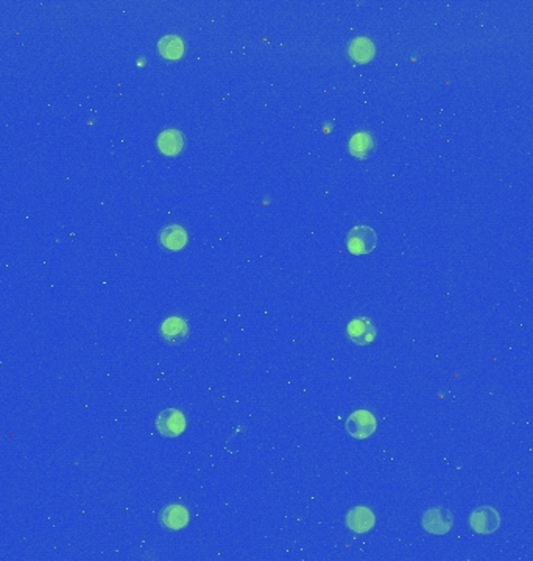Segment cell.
Instances as JSON below:
<instances>
[{
  "instance_id": "6da1fadb",
  "label": "cell",
  "mask_w": 533,
  "mask_h": 561,
  "mask_svg": "<svg viewBox=\"0 0 533 561\" xmlns=\"http://www.w3.org/2000/svg\"><path fill=\"white\" fill-rule=\"evenodd\" d=\"M376 243H378V236L374 233V229L365 225H359L356 228H352L347 239L348 251L354 256L371 253V251L376 248Z\"/></svg>"
},
{
  "instance_id": "7a4b0ae2",
  "label": "cell",
  "mask_w": 533,
  "mask_h": 561,
  "mask_svg": "<svg viewBox=\"0 0 533 561\" xmlns=\"http://www.w3.org/2000/svg\"><path fill=\"white\" fill-rule=\"evenodd\" d=\"M454 524V516L448 508L434 507L423 515V527L432 535L448 534Z\"/></svg>"
},
{
  "instance_id": "3957f363",
  "label": "cell",
  "mask_w": 533,
  "mask_h": 561,
  "mask_svg": "<svg viewBox=\"0 0 533 561\" xmlns=\"http://www.w3.org/2000/svg\"><path fill=\"white\" fill-rule=\"evenodd\" d=\"M156 429L162 437L175 438L181 435L186 429V418L183 412L176 408H165L156 416Z\"/></svg>"
},
{
  "instance_id": "277c9868",
  "label": "cell",
  "mask_w": 533,
  "mask_h": 561,
  "mask_svg": "<svg viewBox=\"0 0 533 561\" xmlns=\"http://www.w3.org/2000/svg\"><path fill=\"white\" fill-rule=\"evenodd\" d=\"M470 524L475 534H494L501 526V516L493 507H479L470 516Z\"/></svg>"
},
{
  "instance_id": "5b68a950",
  "label": "cell",
  "mask_w": 533,
  "mask_h": 561,
  "mask_svg": "<svg viewBox=\"0 0 533 561\" xmlns=\"http://www.w3.org/2000/svg\"><path fill=\"white\" fill-rule=\"evenodd\" d=\"M347 430L351 437L357 438V440H365L376 430V418L368 410H357V412L351 413L347 420Z\"/></svg>"
},
{
  "instance_id": "8992f818",
  "label": "cell",
  "mask_w": 533,
  "mask_h": 561,
  "mask_svg": "<svg viewBox=\"0 0 533 561\" xmlns=\"http://www.w3.org/2000/svg\"><path fill=\"white\" fill-rule=\"evenodd\" d=\"M347 333L352 343L359 344V347H365V344H370L376 337V328L373 326V323L368 318L359 316V318H354L349 323Z\"/></svg>"
},
{
  "instance_id": "52a82bcc",
  "label": "cell",
  "mask_w": 533,
  "mask_h": 561,
  "mask_svg": "<svg viewBox=\"0 0 533 561\" xmlns=\"http://www.w3.org/2000/svg\"><path fill=\"white\" fill-rule=\"evenodd\" d=\"M160 522L162 524V527L169 530H181L189 522V512L183 505L172 503V505L162 508V512L160 513Z\"/></svg>"
},
{
  "instance_id": "ba28073f",
  "label": "cell",
  "mask_w": 533,
  "mask_h": 561,
  "mask_svg": "<svg viewBox=\"0 0 533 561\" xmlns=\"http://www.w3.org/2000/svg\"><path fill=\"white\" fill-rule=\"evenodd\" d=\"M187 334H189V329H187L186 321L179 316H170L161 326L162 339L169 344L183 343L187 339Z\"/></svg>"
},
{
  "instance_id": "9c48e42d",
  "label": "cell",
  "mask_w": 533,
  "mask_h": 561,
  "mask_svg": "<svg viewBox=\"0 0 533 561\" xmlns=\"http://www.w3.org/2000/svg\"><path fill=\"white\" fill-rule=\"evenodd\" d=\"M374 515L370 508L356 507L347 516V526L356 534H365L374 527Z\"/></svg>"
},
{
  "instance_id": "30bf717a",
  "label": "cell",
  "mask_w": 533,
  "mask_h": 561,
  "mask_svg": "<svg viewBox=\"0 0 533 561\" xmlns=\"http://www.w3.org/2000/svg\"><path fill=\"white\" fill-rule=\"evenodd\" d=\"M158 147L165 156H176L184 148V136L178 129H165L158 136Z\"/></svg>"
},
{
  "instance_id": "8fae6325",
  "label": "cell",
  "mask_w": 533,
  "mask_h": 561,
  "mask_svg": "<svg viewBox=\"0 0 533 561\" xmlns=\"http://www.w3.org/2000/svg\"><path fill=\"white\" fill-rule=\"evenodd\" d=\"M187 242V233L183 226L169 225L161 231V243L162 247L172 251H178L184 248Z\"/></svg>"
},
{
  "instance_id": "7c38bea8",
  "label": "cell",
  "mask_w": 533,
  "mask_h": 561,
  "mask_svg": "<svg viewBox=\"0 0 533 561\" xmlns=\"http://www.w3.org/2000/svg\"><path fill=\"white\" fill-rule=\"evenodd\" d=\"M373 148H374V139L371 138V134L366 131H360L354 134L349 141V152L356 157L370 156Z\"/></svg>"
},
{
  "instance_id": "4fadbf2b",
  "label": "cell",
  "mask_w": 533,
  "mask_h": 561,
  "mask_svg": "<svg viewBox=\"0 0 533 561\" xmlns=\"http://www.w3.org/2000/svg\"><path fill=\"white\" fill-rule=\"evenodd\" d=\"M160 52L169 60H176L184 53V42L179 36L169 34L160 41Z\"/></svg>"
},
{
  "instance_id": "5bb4252c",
  "label": "cell",
  "mask_w": 533,
  "mask_h": 561,
  "mask_svg": "<svg viewBox=\"0 0 533 561\" xmlns=\"http://www.w3.org/2000/svg\"><path fill=\"white\" fill-rule=\"evenodd\" d=\"M349 55L351 58L356 60L357 63L370 61L374 55L373 42L366 38H357L356 41H352V44L349 47Z\"/></svg>"
}]
</instances>
